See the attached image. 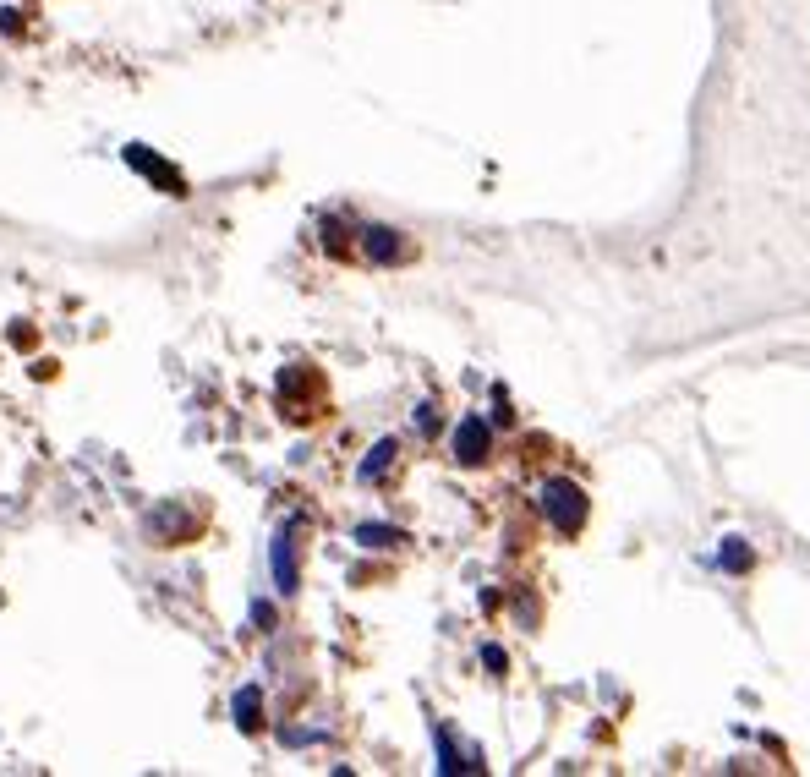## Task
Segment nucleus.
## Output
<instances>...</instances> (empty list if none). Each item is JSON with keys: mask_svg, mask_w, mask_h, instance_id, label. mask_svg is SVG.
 <instances>
[{"mask_svg": "<svg viewBox=\"0 0 810 777\" xmlns=\"http://www.w3.org/2000/svg\"><path fill=\"white\" fill-rule=\"evenodd\" d=\"M542 509H548V520L559 531H581L586 520V493L575 482H548L542 487Z\"/></svg>", "mask_w": 810, "mask_h": 777, "instance_id": "nucleus-1", "label": "nucleus"}, {"mask_svg": "<svg viewBox=\"0 0 810 777\" xmlns=\"http://www.w3.org/2000/svg\"><path fill=\"white\" fill-rule=\"evenodd\" d=\"M488 449H493L488 422H482V416H466V422L455 427V460H460V466H482Z\"/></svg>", "mask_w": 810, "mask_h": 777, "instance_id": "nucleus-2", "label": "nucleus"}, {"mask_svg": "<svg viewBox=\"0 0 810 777\" xmlns=\"http://www.w3.org/2000/svg\"><path fill=\"white\" fill-rule=\"evenodd\" d=\"M126 165H132V170H143L148 181H159V187H165L170 197H187V181H181V176H176V170H170V165H159V159L148 154L143 143H132V148H126Z\"/></svg>", "mask_w": 810, "mask_h": 777, "instance_id": "nucleus-3", "label": "nucleus"}, {"mask_svg": "<svg viewBox=\"0 0 810 777\" xmlns=\"http://www.w3.org/2000/svg\"><path fill=\"white\" fill-rule=\"evenodd\" d=\"M296 526H285L280 537H274V581H280V591H296Z\"/></svg>", "mask_w": 810, "mask_h": 777, "instance_id": "nucleus-4", "label": "nucleus"}, {"mask_svg": "<svg viewBox=\"0 0 810 777\" xmlns=\"http://www.w3.org/2000/svg\"><path fill=\"white\" fill-rule=\"evenodd\" d=\"M367 258H373V263H395V258H405L400 230H389V225H373V230H367Z\"/></svg>", "mask_w": 810, "mask_h": 777, "instance_id": "nucleus-5", "label": "nucleus"}, {"mask_svg": "<svg viewBox=\"0 0 810 777\" xmlns=\"http://www.w3.org/2000/svg\"><path fill=\"white\" fill-rule=\"evenodd\" d=\"M258 712H263V690H258V684H241V690H236V723L247 728V734L258 728Z\"/></svg>", "mask_w": 810, "mask_h": 777, "instance_id": "nucleus-6", "label": "nucleus"}, {"mask_svg": "<svg viewBox=\"0 0 810 777\" xmlns=\"http://www.w3.org/2000/svg\"><path fill=\"white\" fill-rule=\"evenodd\" d=\"M433 739H438V767H444V772H460V767H482L477 756H460V750H455V739H449L444 728H438Z\"/></svg>", "mask_w": 810, "mask_h": 777, "instance_id": "nucleus-7", "label": "nucleus"}, {"mask_svg": "<svg viewBox=\"0 0 810 777\" xmlns=\"http://www.w3.org/2000/svg\"><path fill=\"white\" fill-rule=\"evenodd\" d=\"M400 455V449H395V438H384V444H378L373 449V455H367L362 460V471H356V477H362V482H373V477H384V466H389V460H395Z\"/></svg>", "mask_w": 810, "mask_h": 777, "instance_id": "nucleus-8", "label": "nucleus"}, {"mask_svg": "<svg viewBox=\"0 0 810 777\" xmlns=\"http://www.w3.org/2000/svg\"><path fill=\"white\" fill-rule=\"evenodd\" d=\"M356 542H362V548H395V542H405V537L389 531V526H356Z\"/></svg>", "mask_w": 810, "mask_h": 777, "instance_id": "nucleus-9", "label": "nucleus"}, {"mask_svg": "<svg viewBox=\"0 0 810 777\" xmlns=\"http://www.w3.org/2000/svg\"><path fill=\"white\" fill-rule=\"evenodd\" d=\"M723 559H728V570H745V564H750V553H745V548H728Z\"/></svg>", "mask_w": 810, "mask_h": 777, "instance_id": "nucleus-10", "label": "nucleus"}]
</instances>
